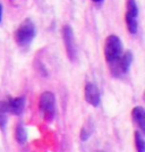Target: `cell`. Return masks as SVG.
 Listing matches in <instances>:
<instances>
[{
  "label": "cell",
  "mask_w": 145,
  "mask_h": 152,
  "mask_svg": "<svg viewBox=\"0 0 145 152\" xmlns=\"http://www.w3.org/2000/svg\"><path fill=\"white\" fill-rule=\"evenodd\" d=\"M36 34V28H35V24L31 18L24 19L17 30L15 31L14 38L16 43L20 47H27L32 43V41L35 38Z\"/></svg>",
  "instance_id": "1"
},
{
  "label": "cell",
  "mask_w": 145,
  "mask_h": 152,
  "mask_svg": "<svg viewBox=\"0 0 145 152\" xmlns=\"http://www.w3.org/2000/svg\"><path fill=\"white\" fill-rule=\"evenodd\" d=\"M122 55V42L118 35H109L104 43V57L108 64L117 63Z\"/></svg>",
  "instance_id": "2"
},
{
  "label": "cell",
  "mask_w": 145,
  "mask_h": 152,
  "mask_svg": "<svg viewBox=\"0 0 145 152\" xmlns=\"http://www.w3.org/2000/svg\"><path fill=\"white\" fill-rule=\"evenodd\" d=\"M39 108L43 115L44 119L51 121L55 117L56 113V96L52 92L45 91L40 95L39 99Z\"/></svg>",
  "instance_id": "3"
},
{
  "label": "cell",
  "mask_w": 145,
  "mask_h": 152,
  "mask_svg": "<svg viewBox=\"0 0 145 152\" xmlns=\"http://www.w3.org/2000/svg\"><path fill=\"white\" fill-rule=\"evenodd\" d=\"M138 6L136 4V0H127V12H126V24L129 33L136 34L138 30Z\"/></svg>",
  "instance_id": "4"
},
{
  "label": "cell",
  "mask_w": 145,
  "mask_h": 152,
  "mask_svg": "<svg viewBox=\"0 0 145 152\" xmlns=\"http://www.w3.org/2000/svg\"><path fill=\"white\" fill-rule=\"evenodd\" d=\"M63 40L67 56L70 61L74 63L77 59V49H76L75 39H74V32L69 25H65L63 27Z\"/></svg>",
  "instance_id": "5"
},
{
  "label": "cell",
  "mask_w": 145,
  "mask_h": 152,
  "mask_svg": "<svg viewBox=\"0 0 145 152\" xmlns=\"http://www.w3.org/2000/svg\"><path fill=\"white\" fill-rule=\"evenodd\" d=\"M133 52L132 51H127L124 55H121V57L118 59L117 63H114L111 65V72L114 76H120L122 74H127L129 69H130V66L133 64Z\"/></svg>",
  "instance_id": "6"
},
{
  "label": "cell",
  "mask_w": 145,
  "mask_h": 152,
  "mask_svg": "<svg viewBox=\"0 0 145 152\" xmlns=\"http://www.w3.org/2000/svg\"><path fill=\"white\" fill-rule=\"evenodd\" d=\"M84 96L87 103H90L93 107H98L101 101V95L98 86L93 83H86L84 89Z\"/></svg>",
  "instance_id": "7"
},
{
  "label": "cell",
  "mask_w": 145,
  "mask_h": 152,
  "mask_svg": "<svg viewBox=\"0 0 145 152\" xmlns=\"http://www.w3.org/2000/svg\"><path fill=\"white\" fill-rule=\"evenodd\" d=\"M7 111L12 115L19 116L24 111L25 108V98L24 96H17V98H9L6 101Z\"/></svg>",
  "instance_id": "8"
},
{
  "label": "cell",
  "mask_w": 145,
  "mask_h": 152,
  "mask_svg": "<svg viewBox=\"0 0 145 152\" xmlns=\"http://www.w3.org/2000/svg\"><path fill=\"white\" fill-rule=\"evenodd\" d=\"M132 116L135 123L142 131H145V111L143 107H135L132 111Z\"/></svg>",
  "instance_id": "9"
},
{
  "label": "cell",
  "mask_w": 145,
  "mask_h": 152,
  "mask_svg": "<svg viewBox=\"0 0 145 152\" xmlns=\"http://www.w3.org/2000/svg\"><path fill=\"white\" fill-rule=\"evenodd\" d=\"M15 140L19 144H25L26 141H27V133H26V129L24 128V126L22 124H19V125L16 126V129H15Z\"/></svg>",
  "instance_id": "10"
},
{
  "label": "cell",
  "mask_w": 145,
  "mask_h": 152,
  "mask_svg": "<svg viewBox=\"0 0 145 152\" xmlns=\"http://www.w3.org/2000/svg\"><path fill=\"white\" fill-rule=\"evenodd\" d=\"M7 107H6V102L5 101H0V128L5 129V127L7 125Z\"/></svg>",
  "instance_id": "11"
},
{
  "label": "cell",
  "mask_w": 145,
  "mask_h": 152,
  "mask_svg": "<svg viewBox=\"0 0 145 152\" xmlns=\"http://www.w3.org/2000/svg\"><path fill=\"white\" fill-rule=\"evenodd\" d=\"M134 136H135V145H136L137 152H145V141L142 133L136 131Z\"/></svg>",
  "instance_id": "12"
},
{
  "label": "cell",
  "mask_w": 145,
  "mask_h": 152,
  "mask_svg": "<svg viewBox=\"0 0 145 152\" xmlns=\"http://www.w3.org/2000/svg\"><path fill=\"white\" fill-rule=\"evenodd\" d=\"M90 136H91V131L88 129L87 127H83L82 131H81V140L86 141V140L90 139Z\"/></svg>",
  "instance_id": "13"
},
{
  "label": "cell",
  "mask_w": 145,
  "mask_h": 152,
  "mask_svg": "<svg viewBox=\"0 0 145 152\" xmlns=\"http://www.w3.org/2000/svg\"><path fill=\"white\" fill-rule=\"evenodd\" d=\"M1 19H2V5L0 4V22H1Z\"/></svg>",
  "instance_id": "14"
},
{
  "label": "cell",
  "mask_w": 145,
  "mask_h": 152,
  "mask_svg": "<svg viewBox=\"0 0 145 152\" xmlns=\"http://www.w3.org/2000/svg\"><path fill=\"white\" fill-rule=\"evenodd\" d=\"M92 1H93V2H96V4H101L104 0H92Z\"/></svg>",
  "instance_id": "15"
},
{
  "label": "cell",
  "mask_w": 145,
  "mask_h": 152,
  "mask_svg": "<svg viewBox=\"0 0 145 152\" xmlns=\"http://www.w3.org/2000/svg\"><path fill=\"white\" fill-rule=\"evenodd\" d=\"M98 152H104V151H98Z\"/></svg>",
  "instance_id": "16"
}]
</instances>
